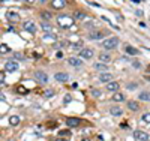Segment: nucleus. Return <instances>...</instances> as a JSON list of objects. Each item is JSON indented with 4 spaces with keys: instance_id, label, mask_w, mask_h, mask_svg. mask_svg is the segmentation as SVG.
<instances>
[{
    "instance_id": "obj_9",
    "label": "nucleus",
    "mask_w": 150,
    "mask_h": 141,
    "mask_svg": "<svg viewBox=\"0 0 150 141\" xmlns=\"http://www.w3.org/2000/svg\"><path fill=\"white\" fill-rule=\"evenodd\" d=\"M35 77L38 80H39L41 83H48V75L45 74V72H42V71H36L35 72Z\"/></svg>"
},
{
    "instance_id": "obj_21",
    "label": "nucleus",
    "mask_w": 150,
    "mask_h": 141,
    "mask_svg": "<svg viewBox=\"0 0 150 141\" xmlns=\"http://www.w3.org/2000/svg\"><path fill=\"white\" fill-rule=\"evenodd\" d=\"M9 123H11L12 126H17V125L20 123V117H18V116H11V117H9Z\"/></svg>"
},
{
    "instance_id": "obj_38",
    "label": "nucleus",
    "mask_w": 150,
    "mask_h": 141,
    "mask_svg": "<svg viewBox=\"0 0 150 141\" xmlns=\"http://www.w3.org/2000/svg\"><path fill=\"white\" fill-rule=\"evenodd\" d=\"M24 2H29V3H35V0H24Z\"/></svg>"
},
{
    "instance_id": "obj_4",
    "label": "nucleus",
    "mask_w": 150,
    "mask_h": 141,
    "mask_svg": "<svg viewBox=\"0 0 150 141\" xmlns=\"http://www.w3.org/2000/svg\"><path fill=\"white\" fill-rule=\"evenodd\" d=\"M134 138H135L137 141H149V140H150L149 134H146V132H143V131H135V132H134Z\"/></svg>"
},
{
    "instance_id": "obj_24",
    "label": "nucleus",
    "mask_w": 150,
    "mask_h": 141,
    "mask_svg": "<svg viewBox=\"0 0 150 141\" xmlns=\"http://www.w3.org/2000/svg\"><path fill=\"white\" fill-rule=\"evenodd\" d=\"M95 69H98V71H107L108 68H107V65H104V63H96V65H95Z\"/></svg>"
},
{
    "instance_id": "obj_8",
    "label": "nucleus",
    "mask_w": 150,
    "mask_h": 141,
    "mask_svg": "<svg viewBox=\"0 0 150 141\" xmlns=\"http://www.w3.org/2000/svg\"><path fill=\"white\" fill-rule=\"evenodd\" d=\"M119 89H120V84H119L117 81H110V83H107V90L111 92V93H116Z\"/></svg>"
},
{
    "instance_id": "obj_30",
    "label": "nucleus",
    "mask_w": 150,
    "mask_h": 141,
    "mask_svg": "<svg viewBox=\"0 0 150 141\" xmlns=\"http://www.w3.org/2000/svg\"><path fill=\"white\" fill-rule=\"evenodd\" d=\"M42 17L45 20H51V14H50V12H42Z\"/></svg>"
},
{
    "instance_id": "obj_43",
    "label": "nucleus",
    "mask_w": 150,
    "mask_h": 141,
    "mask_svg": "<svg viewBox=\"0 0 150 141\" xmlns=\"http://www.w3.org/2000/svg\"><path fill=\"white\" fill-rule=\"evenodd\" d=\"M147 72H150V66H147Z\"/></svg>"
},
{
    "instance_id": "obj_36",
    "label": "nucleus",
    "mask_w": 150,
    "mask_h": 141,
    "mask_svg": "<svg viewBox=\"0 0 150 141\" xmlns=\"http://www.w3.org/2000/svg\"><path fill=\"white\" fill-rule=\"evenodd\" d=\"M15 57H17V59H18V60H21V59H23V56H21V54H20V53H17V54H15Z\"/></svg>"
},
{
    "instance_id": "obj_16",
    "label": "nucleus",
    "mask_w": 150,
    "mask_h": 141,
    "mask_svg": "<svg viewBox=\"0 0 150 141\" xmlns=\"http://www.w3.org/2000/svg\"><path fill=\"white\" fill-rule=\"evenodd\" d=\"M99 60L102 63H108V62H111V56L107 53H102V54H99Z\"/></svg>"
},
{
    "instance_id": "obj_40",
    "label": "nucleus",
    "mask_w": 150,
    "mask_h": 141,
    "mask_svg": "<svg viewBox=\"0 0 150 141\" xmlns=\"http://www.w3.org/2000/svg\"><path fill=\"white\" fill-rule=\"evenodd\" d=\"M0 99H3V101H5V95H0Z\"/></svg>"
},
{
    "instance_id": "obj_27",
    "label": "nucleus",
    "mask_w": 150,
    "mask_h": 141,
    "mask_svg": "<svg viewBox=\"0 0 150 141\" xmlns=\"http://www.w3.org/2000/svg\"><path fill=\"white\" fill-rule=\"evenodd\" d=\"M92 96H93V98H99V96H101V90H96V89H93V90H92Z\"/></svg>"
},
{
    "instance_id": "obj_20",
    "label": "nucleus",
    "mask_w": 150,
    "mask_h": 141,
    "mask_svg": "<svg viewBox=\"0 0 150 141\" xmlns=\"http://www.w3.org/2000/svg\"><path fill=\"white\" fill-rule=\"evenodd\" d=\"M138 99L140 101H150V93L149 92H141L138 95Z\"/></svg>"
},
{
    "instance_id": "obj_33",
    "label": "nucleus",
    "mask_w": 150,
    "mask_h": 141,
    "mask_svg": "<svg viewBox=\"0 0 150 141\" xmlns=\"http://www.w3.org/2000/svg\"><path fill=\"white\" fill-rule=\"evenodd\" d=\"M59 135H60V137H63V135H65V137H68V135H69V132H68V131H60V134H59Z\"/></svg>"
},
{
    "instance_id": "obj_12",
    "label": "nucleus",
    "mask_w": 150,
    "mask_h": 141,
    "mask_svg": "<svg viewBox=\"0 0 150 141\" xmlns=\"http://www.w3.org/2000/svg\"><path fill=\"white\" fill-rule=\"evenodd\" d=\"M65 5H66V0H53L51 2V6L54 9H63Z\"/></svg>"
},
{
    "instance_id": "obj_15",
    "label": "nucleus",
    "mask_w": 150,
    "mask_h": 141,
    "mask_svg": "<svg viewBox=\"0 0 150 141\" xmlns=\"http://www.w3.org/2000/svg\"><path fill=\"white\" fill-rule=\"evenodd\" d=\"M110 113H111V116H122V113H123V110H122L120 107H111Z\"/></svg>"
},
{
    "instance_id": "obj_26",
    "label": "nucleus",
    "mask_w": 150,
    "mask_h": 141,
    "mask_svg": "<svg viewBox=\"0 0 150 141\" xmlns=\"http://www.w3.org/2000/svg\"><path fill=\"white\" fill-rule=\"evenodd\" d=\"M143 122H144V123H150V113L143 114Z\"/></svg>"
},
{
    "instance_id": "obj_37",
    "label": "nucleus",
    "mask_w": 150,
    "mask_h": 141,
    "mask_svg": "<svg viewBox=\"0 0 150 141\" xmlns=\"http://www.w3.org/2000/svg\"><path fill=\"white\" fill-rule=\"evenodd\" d=\"M144 78H146L147 81H150V75H147V74H146V75H144Z\"/></svg>"
},
{
    "instance_id": "obj_18",
    "label": "nucleus",
    "mask_w": 150,
    "mask_h": 141,
    "mask_svg": "<svg viewBox=\"0 0 150 141\" xmlns=\"http://www.w3.org/2000/svg\"><path fill=\"white\" fill-rule=\"evenodd\" d=\"M41 27H42V30H45L47 33H50V32L53 30V26L50 24V23H47V21H44V23L41 24Z\"/></svg>"
},
{
    "instance_id": "obj_5",
    "label": "nucleus",
    "mask_w": 150,
    "mask_h": 141,
    "mask_svg": "<svg viewBox=\"0 0 150 141\" xmlns=\"http://www.w3.org/2000/svg\"><path fill=\"white\" fill-rule=\"evenodd\" d=\"M6 18H8L9 21H12V23H17V21H20V15L17 14L15 11H12V9H9V11L6 12Z\"/></svg>"
},
{
    "instance_id": "obj_34",
    "label": "nucleus",
    "mask_w": 150,
    "mask_h": 141,
    "mask_svg": "<svg viewBox=\"0 0 150 141\" xmlns=\"http://www.w3.org/2000/svg\"><path fill=\"white\" fill-rule=\"evenodd\" d=\"M80 47H81V44H74L72 45V50H78Z\"/></svg>"
},
{
    "instance_id": "obj_35",
    "label": "nucleus",
    "mask_w": 150,
    "mask_h": 141,
    "mask_svg": "<svg viewBox=\"0 0 150 141\" xmlns=\"http://www.w3.org/2000/svg\"><path fill=\"white\" fill-rule=\"evenodd\" d=\"M68 102H71V96H69V95L65 96V104H68Z\"/></svg>"
},
{
    "instance_id": "obj_28",
    "label": "nucleus",
    "mask_w": 150,
    "mask_h": 141,
    "mask_svg": "<svg viewBox=\"0 0 150 141\" xmlns=\"http://www.w3.org/2000/svg\"><path fill=\"white\" fill-rule=\"evenodd\" d=\"M8 51H9V47L8 45H0V53H8Z\"/></svg>"
},
{
    "instance_id": "obj_6",
    "label": "nucleus",
    "mask_w": 150,
    "mask_h": 141,
    "mask_svg": "<svg viewBox=\"0 0 150 141\" xmlns=\"http://www.w3.org/2000/svg\"><path fill=\"white\" fill-rule=\"evenodd\" d=\"M23 26H24V30H27L29 33H36V30H38L36 24H35L33 21H26Z\"/></svg>"
},
{
    "instance_id": "obj_29",
    "label": "nucleus",
    "mask_w": 150,
    "mask_h": 141,
    "mask_svg": "<svg viewBox=\"0 0 150 141\" xmlns=\"http://www.w3.org/2000/svg\"><path fill=\"white\" fill-rule=\"evenodd\" d=\"M84 17H86V15L83 14V12H77V14H75V17H74V18H75V20H83Z\"/></svg>"
},
{
    "instance_id": "obj_25",
    "label": "nucleus",
    "mask_w": 150,
    "mask_h": 141,
    "mask_svg": "<svg viewBox=\"0 0 150 141\" xmlns=\"http://www.w3.org/2000/svg\"><path fill=\"white\" fill-rule=\"evenodd\" d=\"M126 51H128L129 54H134V56H135V54H138V51H137L135 48H132L131 45H128V47H126Z\"/></svg>"
},
{
    "instance_id": "obj_2",
    "label": "nucleus",
    "mask_w": 150,
    "mask_h": 141,
    "mask_svg": "<svg viewBox=\"0 0 150 141\" xmlns=\"http://www.w3.org/2000/svg\"><path fill=\"white\" fill-rule=\"evenodd\" d=\"M57 21H59V26H62V27H65V29L71 27V26L74 24V18H71L68 15H59Z\"/></svg>"
},
{
    "instance_id": "obj_11",
    "label": "nucleus",
    "mask_w": 150,
    "mask_h": 141,
    "mask_svg": "<svg viewBox=\"0 0 150 141\" xmlns=\"http://www.w3.org/2000/svg\"><path fill=\"white\" fill-rule=\"evenodd\" d=\"M66 125H68L69 128H75V126L80 125V119H78V117H68V119H66Z\"/></svg>"
},
{
    "instance_id": "obj_23",
    "label": "nucleus",
    "mask_w": 150,
    "mask_h": 141,
    "mask_svg": "<svg viewBox=\"0 0 150 141\" xmlns=\"http://www.w3.org/2000/svg\"><path fill=\"white\" fill-rule=\"evenodd\" d=\"M125 99V96L122 95V93H114V95H112V101H114V102H120V101H123Z\"/></svg>"
},
{
    "instance_id": "obj_22",
    "label": "nucleus",
    "mask_w": 150,
    "mask_h": 141,
    "mask_svg": "<svg viewBox=\"0 0 150 141\" xmlns=\"http://www.w3.org/2000/svg\"><path fill=\"white\" fill-rule=\"evenodd\" d=\"M17 93H20V95H27V93H29V89H26L24 86H18V87H17Z\"/></svg>"
},
{
    "instance_id": "obj_31",
    "label": "nucleus",
    "mask_w": 150,
    "mask_h": 141,
    "mask_svg": "<svg viewBox=\"0 0 150 141\" xmlns=\"http://www.w3.org/2000/svg\"><path fill=\"white\" fill-rule=\"evenodd\" d=\"M53 95H54L53 90H47V92H45V98H50V96H53Z\"/></svg>"
},
{
    "instance_id": "obj_44",
    "label": "nucleus",
    "mask_w": 150,
    "mask_h": 141,
    "mask_svg": "<svg viewBox=\"0 0 150 141\" xmlns=\"http://www.w3.org/2000/svg\"><path fill=\"white\" fill-rule=\"evenodd\" d=\"M41 2H47V0H41Z\"/></svg>"
},
{
    "instance_id": "obj_41",
    "label": "nucleus",
    "mask_w": 150,
    "mask_h": 141,
    "mask_svg": "<svg viewBox=\"0 0 150 141\" xmlns=\"http://www.w3.org/2000/svg\"><path fill=\"white\" fill-rule=\"evenodd\" d=\"M132 2H134V3H135V2H137V3H138V2H141V0H132Z\"/></svg>"
},
{
    "instance_id": "obj_10",
    "label": "nucleus",
    "mask_w": 150,
    "mask_h": 141,
    "mask_svg": "<svg viewBox=\"0 0 150 141\" xmlns=\"http://www.w3.org/2000/svg\"><path fill=\"white\" fill-rule=\"evenodd\" d=\"M54 78H56L57 81H60V83H65V81L69 80V75L65 74V72H57V74L54 75Z\"/></svg>"
},
{
    "instance_id": "obj_7",
    "label": "nucleus",
    "mask_w": 150,
    "mask_h": 141,
    "mask_svg": "<svg viewBox=\"0 0 150 141\" xmlns=\"http://www.w3.org/2000/svg\"><path fill=\"white\" fill-rule=\"evenodd\" d=\"M5 69L9 71V72H14V71H18V63L15 60H9L6 62V65H5Z\"/></svg>"
},
{
    "instance_id": "obj_42",
    "label": "nucleus",
    "mask_w": 150,
    "mask_h": 141,
    "mask_svg": "<svg viewBox=\"0 0 150 141\" xmlns=\"http://www.w3.org/2000/svg\"><path fill=\"white\" fill-rule=\"evenodd\" d=\"M81 141H89V140H87V138H83V140H81Z\"/></svg>"
},
{
    "instance_id": "obj_13",
    "label": "nucleus",
    "mask_w": 150,
    "mask_h": 141,
    "mask_svg": "<svg viewBox=\"0 0 150 141\" xmlns=\"http://www.w3.org/2000/svg\"><path fill=\"white\" fill-rule=\"evenodd\" d=\"M68 62H69V65H72V66H81L83 65V60L80 57H69Z\"/></svg>"
},
{
    "instance_id": "obj_1",
    "label": "nucleus",
    "mask_w": 150,
    "mask_h": 141,
    "mask_svg": "<svg viewBox=\"0 0 150 141\" xmlns=\"http://www.w3.org/2000/svg\"><path fill=\"white\" fill-rule=\"evenodd\" d=\"M117 45H119V38H116V36L108 38V39H105V41L102 42V47H104L105 50H112V48H116Z\"/></svg>"
},
{
    "instance_id": "obj_3",
    "label": "nucleus",
    "mask_w": 150,
    "mask_h": 141,
    "mask_svg": "<svg viewBox=\"0 0 150 141\" xmlns=\"http://www.w3.org/2000/svg\"><path fill=\"white\" fill-rule=\"evenodd\" d=\"M80 57L84 59V60L92 59V57H93V50H92V48H83V50L80 51Z\"/></svg>"
},
{
    "instance_id": "obj_32",
    "label": "nucleus",
    "mask_w": 150,
    "mask_h": 141,
    "mask_svg": "<svg viewBox=\"0 0 150 141\" xmlns=\"http://www.w3.org/2000/svg\"><path fill=\"white\" fill-rule=\"evenodd\" d=\"M5 83V74L3 72H0V84Z\"/></svg>"
},
{
    "instance_id": "obj_19",
    "label": "nucleus",
    "mask_w": 150,
    "mask_h": 141,
    "mask_svg": "<svg viewBox=\"0 0 150 141\" xmlns=\"http://www.w3.org/2000/svg\"><path fill=\"white\" fill-rule=\"evenodd\" d=\"M102 36H104V33H102V32H92V33H90V39L98 41V39H101Z\"/></svg>"
},
{
    "instance_id": "obj_14",
    "label": "nucleus",
    "mask_w": 150,
    "mask_h": 141,
    "mask_svg": "<svg viewBox=\"0 0 150 141\" xmlns=\"http://www.w3.org/2000/svg\"><path fill=\"white\" fill-rule=\"evenodd\" d=\"M111 80H112L111 74H101L99 75V81H102V83H110Z\"/></svg>"
},
{
    "instance_id": "obj_17",
    "label": "nucleus",
    "mask_w": 150,
    "mask_h": 141,
    "mask_svg": "<svg viewBox=\"0 0 150 141\" xmlns=\"http://www.w3.org/2000/svg\"><path fill=\"white\" fill-rule=\"evenodd\" d=\"M128 107H129V110H132V111H138V108H140L138 102H135V101H129V102H128Z\"/></svg>"
},
{
    "instance_id": "obj_39",
    "label": "nucleus",
    "mask_w": 150,
    "mask_h": 141,
    "mask_svg": "<svg viewBox=\"0 0 150 141\" xmlns=\"http://www.w3.org/2000/svg\"><path fill=\"white\" fill-rule=\"evenodd\" d=\"M56 141H68V140H65V138H63V140H62V138H57Z\"/></svg>"
}]
</instances>
